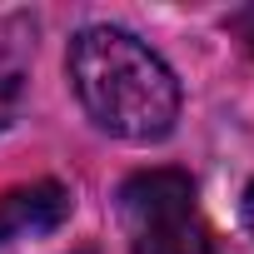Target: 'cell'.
I'll list each match as a JSON object with an SVG mask.
<instances>
[{
    "label": "cell",
    "instance_id": "1",
    "mask_svg": "<svg viewBox=\"0 0 254 254\" xmlns=\"http://www.w3.org/2000/svg\"><path fill=\"white\" fill-rule=\"evenodd\" d=\"M65 75L95 130L125 145H160L175 135L185 90L175 70L125 25H85L70 35Z\"/></svg>",
    "mask_w": 254,
    "mask_h": 254
},
{
    "label": "cell",
    "instance_id": "2",
    "mask_svg": "<svg viewBox=\"0 0 254 254\" xmlns=\"http://www.w3.org/2000/svg\"><path fill=\"white\" fill-rule=\"evenodd\" d=\"M130 254H214V229L185 170H135L115 194Z\"/></svg>",
    "mask_w": 254,
    "mask_h": 254
},
{
    "label": "cell",
    "instance_id": "3",
    "mask_svg": "<svg viewBox=\"0 0 254 254\" xmlns=\"http://www.w3.org/2000/svg\"><path fill=\"white\" fill-rule=\"evenodd\" d=\"M75 209V194L60 180H30L0 194V249H10L15 239H40L55 234Z\"/></svg>",
    "mask_w": 254,
    "mask_h": 254
},
{
    "label": "cell",
    "instance_id": "4",
    "mask_svg": "<svg viewBox=\"0 0 254 254\" xmlns=\"http://www.w3.org/2000/svg\"><path fill=\"white\" fill-rule=\"evenodd\" d=\"M30 60H35V20L30 15H5L0 20V130L15 120V110L25 100Z\"/></svg>",
    "mask_w": 254,
    "mask_h": 254
},
{
    "label": "cell",
    "instance_id": "5",
    "mask_svg": "<svg viewBox=\"0 0 254 254\" xmlns=\"http://www.w3.org/2000/svg\"><path fill=\"white\" fill-rule=\"evenodd\" d=\"M239 219H244V229L254 234V180L244 185V199H239Z\"/></svg>",
    "mask_w": 254,
    "mask_h": 254
}]
</instances>
